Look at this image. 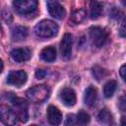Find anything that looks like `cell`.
Segmentation results:
<instances>
[{"instance_id": "cell-1", "label": "cell", "mask_w": 126, "mask_h": 126, "mask_svg": "<svg viewBox=\"0 0 126 126\" xmlns=\"http://www.w3.org/2000/svg\"><path fill=\"white\" fill-rule=\"evenodd\" d=\"M35 34L41 38H49L55 36L58 32V26L50 20H43L39 22L34 29Z\"/></svg>"}, {"instance_id": "cell-2", "label": "cell", "mask_w": 126, "mask_h": 126, "mask_svg": "<svg viewBox=\"0 0 126 126\" xmlns=\"http://www.w3.org/2000/svg\"><path fill=\"white\" fill-rule=\"evenodd\" d=\"M8 99L10 100V102H12L13 110L19 120H21L22 122H27L29 118L28 102L23 98L17 97L16 95H14V94H8Z\"/></svg>"}, {"instance_id": "cell-3", "label": "cell", "mask_w": 126, "mask_h": 126, "mask_svg": "<svg viewBox=\"0 0 126 126\" xmlns=\"http://www.w3.org/2000/svg\"><path fill=\"white\" fill-rule=\"evenodd\" d=\"M49 95V89L44 85L34 86L27 91L28 98L32 102H42L44 101Z\"/></svg>"}, {"instance_id": "cell-4", "label": "cell", "mask_w": 126, "mask_h": 126, "mask_svg": "<svg viewBox=\"0 0 126 126\" xmlns=\"http://www.w3.org/2000/svg\"><path fill=\"white\" fill-rule=\"evenodd\" d=\"M13 5L19 14L28 15L36 10L37 0H14Z\"/></svg>"}, {"instance_id": "cell-5", "label": "cell", "mask_w": 126, "mask_h": 126, "mask_svg": "<svg viewBox=\"0 0 126 126\" xmlns=\"http://www.w3.org/2000/svg\"><path fill=\"white\" fill-rule=\"evenodd\" d=\"M89 32L91 40L95 47H101L105 43L108 33L104 29H101L99 27H91Z\"/></svg>"}, {"instance_id": "cell-6", "label": "cell", "mask_w": 126, "mask_h": 126, "mask_svg": "<svg viewBox=\"0 0 126 126\" xmlns=\"http://www.w3.org/2000/svg\"><path fill=\"white\" fill-rule=\"evenodd\" d=\"M47 10L53 18L58 20H62L66 16V11L58 0H47Z\"/></svg>"}, {"instance_id": "cell-7", "label": "cell", "mask_w": 126, "mask_h": 126, "mask_svg": "<svg viewBox=\"0 0 126 126\" xmlns=\"http://www.w3.org/2000/svg\"><path fill=\"white\" fill-rule=\"evenodd\" d=\"M27 79H28V76H27L26 72H24L22 70L12 71L9 73V75L7 77V83L9 85L20 88L27 82Z\"/></svg>"}, {"instance_id": "cell-8", "label": "cell", "mask_w": 126, "mask_h": 126, "mask_svg": "<svg viewBox=\"0 0 126 126\" xmlns=\"http://www.w3.org/2000/svg\"><path fill=\"white\" fill-rule=\"evenodd\" d=\"M72 34L71 33H65L62 37V40L60 42V51L64 58L68 59L72 55Z\"/></svg>"}, {"instance_id": "cell-9", "label": "cell", "mask_w": 126, "mask_h": 126, "mask_svg": "<svg viewBox=\"0 0 126 126\" xmlns=\"http://www.w3.org/2000/svg\"><path fill=\"white\" fill-rule=\"evenodd\" d=\"M12 59L16 62H25L31 58L32 52L30 48L28 47H22V48H15L10 53Z\"/></svg>"}, {"instance_id": "cell-10", "label": "cell", "mask_w": 126, "mask_h": 126, "mask_svg": "<svg viewBox=\"0 0 126 126\" xmlns=\"http://www.w3.org/2000/svg\"><path fill=\"white\" fill-rule=\"evenodd\" d=\"M1 120L5 123V124H16L17 120L19 119L16 115V113L14 112V110H11L8 106L2 105L1 106Z\"/></svg>"}, {"instance_id": "cell-11", "label": "cell", "mask_w": 126, "mask_h": 126, "mask_svg": "<svg viewBox=\"0 0 126 126\" xmlns=\"http://www.w3.org/2000/svg\"><path fill=\"white\" fill-rule=\"evenodd\" d=\"M60 98L67 106H73L76 103V94L70 88H65L60 93Z\"/></svg>"}, {"instance_id": "cell-12", "label": "cell", "mask_w": 126, "mask_h": 126, "mask_svg": "<svg viewBox=\"0 0 126 126\" xmlns=\"http://www.w3.org/2000/svg\"><path fill=\"white\" fill-rule=\"evenodd\" d=\"M47 119L51 125H59L62 121V114L57 107L50 105L47 108Z\"/></svg>"}, {"instance_id": "cell-13", "label": "cell", "mask_w": 126, "mask_h": 126, "mask_svg": "<svg viewBox=\"0 0 126 126\" xmlns=\"http://www.w3.org/2000/svg\"><path fill=\"white\" fill-rule=\"evenodd\" d=\"M29 30L24 26H16L12 30V39L14 41H22L28 36Z\"/></svg>"}, {"instance_id": "cell-14", "label": "cell", "mask_w": 126, "mask_h": 126, "mask_svg": "<svg viewBox=\"0 0 126 126\" xmlns=\"http://www.w3.org/2000/svg\"><path fill=\"white\" fill-rule=\"evenodd\" d=\"M96 97H97V90L94 86L88 87V89L85 92V95H84L85 103L88 105H94L96 101Z\"/></svg>"}, {"instance_id": "cell-15", "label": "cell", "mask_w": 126, "mask_h": 126, "mask_svg": "<svg viewBox=\"0 0 126 126\" xmlns=\"http://www.w3.org/2000/svg\"><path fill=\"white\" fill-rule=\"evenodd\" d=\"M102 4L97 0H91L90 2V16L93 20H96L102 13Z\"/></svg>"}, {"instance_id": "cell-16", "label": "cell", "mask_w": 126, "mask_h": 126, "mask_svg": "<svg viewBox=\"0 0 126 126\" xmlns=\"http://www.w3.org/2000/svg\"><path fill=\"white\" fill-rule=\"evenodd\" d=\"M40 58L45 62H53L56 59V50L53 46H47L40 52Z\"/></svg>"}, {"instance_id": "cell-17", "label": "cell", "mask_w": 126, "mask_h": 126, "mask_svg": "<svg viewBox=\"0 0 126 126\" xmlns=\"http://www.w3.org/2000/svg\"><path fill=\"white\" fill-rule=\"evenodd\" d=\"M97 120L100 122V123H103V124H113V117H112V114L110 113V111L106 108H102L98 115H97Z\"/></svg>"}, {"instance_id": "cell-18", "label": "cell", "mask_w": 126, "mask_h": 126, "mask_svg": "<svg viewBox=\"0 0 126 126\" xmlns=\"http://www.w3.org/2000/svg\"><path fill=\"white\" fill-rule=\"evenodd\" d=\"M116 87H117V83L114 81V80H110L108 81L105 85H104V88H103V94L105 97H111L116 90Z\"/></svg>"}, {"instance_id": "cell-19", "label": "cell", "mask_w": 126, "mask_h": 126, "mask_svg": "<svg viewBox=\"0 0 126 126\" xmlns=\"http://www.w3.org/2000/svg\"><path fill=\"white\" fill-rule=\"evenodd\" d=\"M86 15H87V14H86L85 10H83V9L76 10V11H74V12L72 13V15H71V21H72L73 23H75V24H80V23H82V22L85 20Z\"/></svg>"}, {"instance_id": "cell-20", "label": "cell", "mask_w": 126, "mask_h": 126, "mask_svg": "<svg viewBox=\"0 0 126 126\" xmlns=\"http://www.w3.org/2000/svg\"><path fill=\"white\" fill-rule=\"evenodd\" d=\"M92 72H93L94 77L97 81H101V80L104 79V78L107 76V74H108L105 69H103V68H101V67H99V66H97V65H95V66L93 67Z\"/></svg>"}, {"instance_id": "cell-21", "label": "cell", "mask_w": 126, "mask_h": 126, "mask_svg": "<svg viewBox=\"0 0 126 126\" xmlns=\"http://www.w3.org/2000/svg\"><path fill=\"white\" fill-rule=\"evenodd\" d=\"M77 122L79 124H82V125H85V124H88L90 122V116L88 113H86L85 111H80L77 115Z\"/></svg>"}, {"instance_id": "cell-22", "label": "cell", "mask_w": 126, "mask_h": 126, "mask_svg": "<svg viewBox=\"0 0 126 126\" xmlns=\"http://www.w3.org/2000/svg\"><path fill=\"white\" fill-rule=\"evenodd\" d=\"M109 16H110V18H112V19H114V20H119V19L122 18L123 13H122L119 9L113 7V8L109 11Z\"/></svg>"}, {"instance_id": "cell-23", "label": "cell", "mask_w": 126, "mask_h": 126, "mask_svg": "<svg viewBox=\"0 0 126 126\" xmlns=\"http://www.w3.org/2000/svg\"><path fill=\"white\" fill-rule=\"evenodd\" d=\"M118 107L121 111L126 112V94L122 95L118 99Z\"/></svg>"}, {"instance_id": "cell-24", "label": "cell", "mask_w": 126, "mask_h": 126, "mask_svg": "<svg viewBox=\"0 0 126 126\" xmlns=\"http://www.w3.org/2000/svg\"><path fill=\"white\" fill-rule=\"evenodd\" d=\"M2 19H3L6 23H10V22L12 21V19H13L11 12H10L9 10H7V9H4V10L2 11Z\"/></svg>"}, {"instance_id": "cell-25", "label": "cell", "mask_w": 126, "mask_h": 126, "mask_svg": "<svg viewBox=\"0 0 126 126\" xmlns=\"http://www.w3.org/2000/svg\"><path fill=\"white\" fill-rule=\"evenodd\" d=\"M119 35L122 37H126V19L123 20V22L120 25L119 28Z\"/></svg>"}, {"instance_id": "cell-26", "label": "cell", "mask_w": 126, "mask_h": 126, "mask_svg": "<svg viewBox=\"0 0 126 126\" xmlns=\"http://www.w3.org/2000/svg\"><path fill=\"white\" fill-rule=\"evenodd\" d=\"M46 75H47V72L43 69H37L35 71V77L37 79H43V78H45Z\"/></svg>"}, {"instance_id": "cell-27", "label": "cell", "mask_w": 126, "mask_h": 126, "mask_svg": "<svg viewBox=\"0 0 126 126\" xmlns=\"http://www.w3.org/2000/svg\"><path fill=\"white\" fill-rule=\"evenodd\" d=\"M76 120H77V118L75 117L74 114H69V115L67 116V119H66L65 124H66V125H73V124L76 123Z\"/></svg>"}, {"instance_id": "cell-28", "label": "cell", "mask_w": 126, "mask_h": 126, "mask_svg": "<svg viewBox=\"0 0 126 126\" xmlns=\"http://www.w3.org/2000/svg\"><path fill=\"white\" fill-rule=\"evenodd\" d=\"M120 76L124 80V82H126V64H124L120 68Z\"/></svg>"}, {"instance_id": "cell-29", "label": "cell", "mask_w": 126, "mask_h": 126, "mask_svg": "<svg viewBox=\"0 0 126 126\" xmlns=\"http://www.w3.org/2000/svg\"><path fill=\"white\" fill-rule=\"evenodd\" d=\"M120 123H121V125H126V116H122L121 117Z\"/></svg>"}, {"instance_id": "cell-30", "label": "cell", "mask_w": 126, "mask_h": 126, "mask_svg": "<svg viewBox=\"0 0 126 126\" xmlns=\"http://www.w3.org/2000/svg\"><path fill=\"white\" fill-rule=\"evenodd\" d=\"M121 3L123 4L124 7H126V0H121Z\"/></svg>"}]
</instances>
